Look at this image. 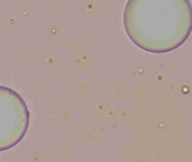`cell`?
<instances>
[{
  "instance_id": "2",
  "label": "cell",
  "mask_w": 192,
  "mask_h": 162,
  "mask_svg": "<svg viewBox=\"0 0 192 162\" xmlns=\"http://www.w3.org/2000/svg\"><path fill=\"white\" fill-rule=\"evenodd\" d=\"M30 125V111L14 89L0 85V152L17 145Z\"/></svg>"
},
{
  "instance_id": "1",
  "label": "cell",
  "mask_w": 192,
  "mask_h": 162,
  "mask_svg": "<svg viewBox=\"0 0 192 162\" xmlns=\"http://www.w3.org/2000/svg\"><path fill=\"white\" fill-rule=\"evenodd\" d=\"M129 38L150 53L174 51L192 32L190 0H129L123 11Z\"/></svg>"
}]
</instances>
